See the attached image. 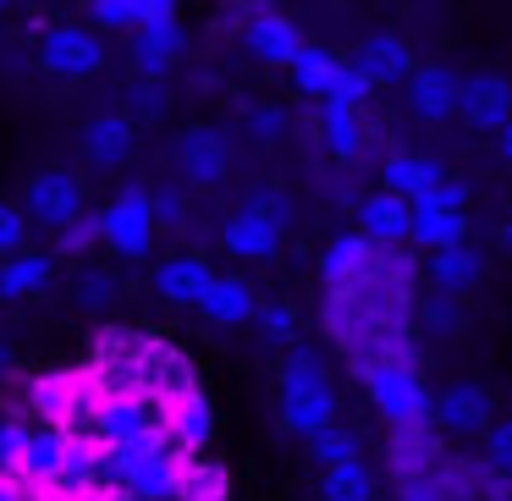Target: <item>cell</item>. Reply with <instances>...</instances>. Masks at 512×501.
<instances>
[{"label":"cell","instance_id":"1","mask_svg":"<svg viewBox=\"0 0 512 501\" xmlns=\"http://www.w3.org/2000/svg\"><path fill=\"white\" fill-rule=\"evenodd\" d=\"M325 424H336L331 369H325V358L314 347H292L287 364H281V430L309 441Z\"/></svg>","mask_w":512,"mask_h":501},{"label":"cell","instance_id":"2","mask_svg":"<svg viewBox=\"0 0 512 501\" xmlns=\"http://www.w3.org/2000/svg\"><path fill=\"white\" fill-rule=\"evenodd\" d=\"M364 391L369 402H375V413L391 424V430H402V424H430V386H424L419 364H375L364 369Z\"/></svg>","mask_w":512,"mask_h":501},{"label":"cell","instance_id":"3","mask_svg":"<svg viewBox=\"0 0 512 501\" xmlns=\"http://www.w3.org/2000/svg\"><path fill=\"white\" fill-rule=\"evenodd\" d=\"M100 243L111 248L116 259H127V265L149 259V248H155V210H149V188L127 182V188L111 199V210H100Z\"/></svg>","mask_w":512,"mask_h":501},{"label":"cell","instance_id":"4","mask_svg":"<svg viewBox=\"0 0 512 501\" xmlns=\"http://www.w3.org/2000/svg\"><path fill=\"white\" fill-rule=\"evenodd\" d=\"M39 67L61 83H83L105 67V39L83 23H56L39 28Z\"/></svg>","mask_w":512,"mask_h":501},{"label":"cell","instance_id":"5","mask_svg":"<svg viewBox=\"0 0 512 501\" xmlns=\"http://www.w3.org/2000/svg\"><path fill=\"white\" fill-rule=\"evenodd\" d=\"M490 419H496V413H490V391L479 386V380H452L430 408V424L446 441H479Z\"/></svg>","mask_w":512,"mask_h":501},{"label":"cell","instance_id":"6","mask_svg":"<svg viewBox=\"0 0 512 501\" xmlns=\"http://www.w3.org/2000/svg\"><path fill=\"white\" fill-rule=\"evenodd\" d=\"M177 166H182V182H193V188H221L226 171H232V144H226L221 127L193 122L177 138Z\"/></svg>","mask_w":512,"mask_h":501},{"label":"cell","instance_id":"7","mask_svg":"<svg viewBox=\"0 0 512 501\" xmlns=\"http://www.w3.org/2000/svg\"><path fill=\"white\" fill-rule=\"evenodd\" d=\"M23 210H28V226H45V232H61L72 215H83V182L72 171H39L23 193Z\"/></svg>","mask_w":512,"mask_h":501},{"label":"cell","instance_id":"8","mask_svg":"<svg viewBox=\"0 0 512 501\" xmlns=\"http://www.w3.org/2000/svg\"><path fill=\"white\" fill-rule=\"evenodd\" d=\"M402 89H408V111L419 116V122H452L463 78H457L446 61H413V72L402 78Z\"/></svg>","mask_w":512,"mask_h":501},{"label":"cell","instance_id":"9","mask_svg":"<svg viewBox=\"0 0 512 501\" xmlns=\"http://www.w3.org/2000/svg\"><path fill=\"white\" fill-rule=\"evenodd\" d=\"M457 122H468L474 133H501L512 122V83L501 72H474L457 89Z\"/></svg>","mask_w":512,"mask_h":501},{"label":"cell","instance_id":"10","mask_svg":"<svg viewBox=\"0 0 512 501\" xmlns=\"http://www.w3.org/2000/svg\"><path fill=\"white\" fill-rule=\"evenodd\" d=\"M160 424H166V435L182 446V452H193V457L215 441V408H210V397H204L199 386L160 397Z\"/></svg>","mask_w":512,"mask_h":501},{"label":"cell","instance_id":"11","mask_svg":"<svg viewBox=\"0 0 512 501\" xmlns=\"http://www.w3.org/2000/svg\"><path fill=\"white\" fill-rule=\"evenodd\" d=\"M243 45H248V56L265 61V67H287V61L303 50V34H298L292 17L276 12V6H254L248 23H243Z\"/></svg>","mask_w":512,"mask_h":501},{"label":"cell","instance_id":"12","mask_svg":"<svg viewBox=\"0 0 512 501\" xmlns=\"http://www.w3.org/2000/svg\"><path fill=\"white\" fill-rule=\"evenodd\" d=\"M188 50V34H182L177 17H160V23H138L133 28V72L138 78H166L171 67Z\"/></svg>","mask_w":512,"mask_h":501},{"label":"cell","instance_id":"13","mask_svg":"<svg viewBox=\"0 0 512 501\" xmlns=\"http://www.w3.org/2000/svg\"><path fill=\"white\" fill-rule=\"evenodd\" d=\"M221 243L232 259H248V265H265V259L281 254V226L270 221L265 210H254V204H243V210L232 215V221L221 226Z\"/></svg>","mask_w":512,"mask_h":501},{"label":"cell","instance_id":"14","mask_svg":"<svg viewBox=\"0 0 512 501\" xmlns=\"http://www.w3.org/2000/svg\"><path fill=\"white\" fill-rule=\"evenodd\" d=\"M446 457L441 446V430L435 424H402V430L386 435V463H391V479H408V474H430L435 463Z\"/></svg>","mask_w":512,"mask_h":501},{"label":"cell","instance_id":"15","mask_svg":"<svg viewBox=\"0 0 512 501\" xmlns=\"http://www.w3.org/2000/svg\"><path fill=\"white\" fill-rule=\"evenodd\" d=\"M210 259L204 254H171L155 265V298H166L171 309H199L204 287H210Z\"/></svg>","mask_w":512,"mask_h":501},{"label":"cell","instance_id":"16","mask_svg":"<svg viewBox=\"0 0 512 501\" xmlns=\"http://www.w3.org/2000/svg\"><path fill=\"white\" fill-rule=\"evenodd\" d=\"M358 232H364L375 248L408 243V232H413V199H402V193H391V188L369 193V199L358 204Z\"/></svg>","mask_w":512,"mask_h":501},{"label":"cell","instance_id":"17","mask_svg":"<svg viewBox=\"0 0 512 501\" xmlns=\"http://www.w3.org/2000/svg\"><path fill=\"white\" fill-rule=\"evenodd\" d=\"M358 72H364L375 89H391V83H402L413 72V50H408V39H397V34H369V39H358V50L353 56Z\"/></svg>","mask_w":512,"mask_h":501},{"label":"cell","instance_id":"18","mask_svg":"<svg viewBox=\"0 0 512 501\" xmlns=\"http://www.w3.org/2000/svg\"><path fill=\"white\" fill-rule=\"evenodd\" d=\"M375 254H380V248L369 243L364 232L331 237L325 254H320V281H325V287H358V281H369V270H375Z\"/></svg>","mask_w":512,"mask_h":501},{"label":"cell","instance_id":"19","mask_svg":"<svg viewBox=\"0 0 512 501\" xmlns=\"http://www.w3.org/2000/svg\"><path fill=\"white\" fill-rule=\"evenodd\" d=\"M424 276H430L435 292H452V298H463L468 287H479V281H485V254H479L474 243L430 248V259H424Z\"/></svg>","mask_w":512,"mask_h":501},{"label":"cell","instance_id":"20","mask_svg":"<svg viewBox=\"0 0 512 501\" xmlns=\"http://www.w3.org/2000/svg\"><path fill=\"white\" fill-rule=\"evenodd\" d=\"M83 155H89L94 171H111L133 155V122L122 111H105V116H89L83 122Z\"/></svg>","mask_w":512,"mask_h":501},{"label":"cell","instance_id":"21","mask_svg":"<svg viewBox=\"0 0 512 501\" xmlns=\"http://www.w3.org/2000/svg\"><path fill=\"white\" fill-rule=\"evenodd\" d=\"M67 452H72V430L67 424H34L28 435V457H23V479L28 485H56V474L67 468Z\"/></svg>","mask_w":512,"mask_h":501},{"label":"cell","instance_id":"22","mask_svg":"<svg viewBox=\"0 0 512 501\" xmlns=\"http://www.w3.org/2000/svg\"><path fill=\"white\" fill-rule=\"evenodd\" d=\"M254 309H259V298L243 276H210V287L199 298V314L210 325H243V320H254Z\"/></svg>","mask_w":512,"mask_h":501},{"label":"cell","instance_id":"23","mask_svg":"<svg viewBox=\"0 0 512 501\" xmlns=\"http://www.w3.org/2000/svg\"><path fill=\"white\" fill-rule=\"evenodd\" d=\"M441 177H446V166H441V160H430V155H413V149H391V155L380 160V188L402 193V199H413V193L435 188Z\"/></svg>","mask_w":512,"mask_h":501},{"label":"cell","instance_id":"24","mask_svg":"<svg viewBox=\"0 0 512 501\" xmlns=\"http://www.w3.org/2000/svg\"><path fill=\"white\" fill-rule=\"evenodd\" d=\"M50 270H56V254H28V248L6 254L0 259V298L6 303L34 298L39 287H50Z\"/></svg>","mask_w":512,"mask_h":501},{"label":"cell","instance_id":"25","mask_svg":"<svg viewBox=\"0 0 512 501\" xmlns=\"http://www.w3.org/2000/svg\"><path fill=\"white\" fill-rule=\"evenodd\" d=\"M408 243H419L424 254H430V248L468 243V210H430V204H413V232H408Z\"/></svg>","mask_w":512,"mask_h":501},{"label":"cell","instance_id":"26","mask_svg":"<svg viewBox=\"0 0 512 501\" xmlns=\"http://www.w3.org/2000/svg\"><path fill=\"white\" fill-rule=\"evenodd\" d=\"M320 138L336 160H358L364 149V122H358V105L342 100H320Z\"/></svg>","mask_w":512,"mask_h":501},{"label":"cell","instance_id":"27","mask_svg":"<svg viewBox=\"0 0 512 501\" xmlns=\"http://www.w3.org/2000/svg\"><path fill=\"white\" fill-rule=\"evenodd\" d=\"M320 501H375V468L364 457L320 468Z\"/></svg>","mask_w":512,"mask_h":501},{"label":"cell","instance_id":"28","mask_svg":"<svg viewBox=\"0 0 512 501\" xmlns=\"http://www.w3.org/2000/svg\"><path fill=\"white\" fill-rule=\"evenodd\" d=\"M336 67H342V56H331V50H320V45H303L298 56L287 61L292 89H298V94H309V100H325V94H331Z\"/></svg>","mask_w":512,"mask_h":501},{"label":"cell","instance_id":"29","mask_svg":"<svg viewBox=\"0 0 512 501\" xmlns=\"http://www.w3.org/2000/svg\"><path fill=\"white\" fill-rule=\"evenodd\" d=\"M72 303H78V309H111L116 303V270L78 265L72 270Z\"/></svg>","mask_w":512,"mask_h":501},{"label":"cell","instance_id":"30","mask_svg":"<svg viewBox=\"0 0 512 501\" xmlns=\"http://www.w3.org/2000/svg\"><path fill=\"white\" fill-rule=\"evenodd\" d=\"M243 127H248V138H254V144H281V138H287V127H292V116H287V105H276V100H254L243 111Z\"/></svg>","mask_w":512,"mask_h":501},{"label":"cell","instance_id":"31","mask_svg":"<svg viewBox=\"0 0 512 501\" xmlns=\"http://www.w3.org/2000/svg\"><path fill=\"white\" fill-rule=\"evenodd\" d=\"M309 457H314L320 468L347 463V457H358V435H353V430H342V424H325V430H314V435H309Z\"/></svg>","mask_w":512,"mask_h":501},{"label":"cell","instance_id":"32","mask_svg":"<svg viewBox=\"0 0 512 501\" xmlns=\"http://www.w3.org/2000/svg\"><path fill=\"white\" fill-rule=\"evenodd\" d=\"M226 496H232V485H226L221 468L193 457V463H188V479H182V501H226Z\"/></svg>","mask_w":512,"mask_h":501},{"label":"cell","instance_id":"33","mask_svg":"<svg viewBox=\"0 0 512 501\" xmlns=\"http://www.w3.org/2000/svg\"><path fill=\"white\" fill-rule=\"evenodd\" d=\"M254 320L265 331V342H276V347H292V336H298V309L292 303H259Z\"/></svg>","mask_w":512,"mask_h":501},{"label":"cell","instance_id":"34","mask_svg":"<svg viewBox=\"0 0 512 501\" xmlns=\"http://www.w3.org/2000/svg\"><path fill=\"white\" fill-rule=\"evenodd\" d=\"M89 23L100 34H127L138 28V0H89Z\"/></svg>","mask_w":512,"mask_h":501},{"label":"cell","instance_id":"35","mask_svg":"<svg viewBox=\"0 0 512 501\" xmlns=\"http://www.w3.org/2000/svg\"><path fill=\"white\" fill-rule=\"evenodd\" d=\"M94 243H100V215H94V210L72 215V221L56 232V254H89Z\"/></svg>","mask_w":512,"mask_h":501},{"label":"cell","instance_id":"36","mask_svg":"<svg viewBox=\"0 0 512 501\" xmlns=\"http://www.w3.org/2000/svg\"><path fill=\"white\" fill-rule=\"evenodd\" d=\"M479 446H485V463L496 468V474L512 479V413H507V419H490L485 435H479Z\"/></svg>","mask_w":512,"mask_h":501},{"label":"cell","instance_id":"37","mask_svg":"<svg viewBox=\"0 0 512 501\" xmlns=\"http://www.w3.org/2000/svg\"><path fill=\"white\" fill-rule=\"evenodd\" d=\"M149 210H155V232H182V226H188V193L155 188L149 193Z\"/></svg>","mask_w":512,"mask_h":501},{"label":"cell","instance_id":"38","mask_svg":"<svg viewBox=\"0 0 512 501\" xmlns=\"http://www.w3.org/2000/svg\"><path fill=\"white\" fill-rule=\"evenodd\" d=\"M369 94H375V83H369L364 72L353 67V61H342V67H336V83H331V94H325V100H342V105H358V111H364Z\"/></svg>","mask_w":512,"mask_h":501},{"label":"cell","instance_id":"39","mask_svg":"<svg viewBox=\"0 0 512 501\" xmlns=\"http://www.w3.org/2000/svg\"><path fill=\"white\" fill-rule=\"evenodd\" d=\"M28 435H34V424H23V419H0V468H17V474H23Z\"/></svg>","mask_w":512,"mask_h":501},{"label":"cell","instance_id":"40","mask_svg":"<svg viewBox=\"0 0 512 501\" xmlns=\"http://www.w3.org/2000/svg\"><path fill=\"white\" fill-rule=\"evenodd\" d=\"M17 248H28V210L12 199H0V259L17 254Z\"/></svg>","mask_w":512,"mask_h":501},{"label":"cell","instance_id":"41","mask_svg":"<svg viewBox=\"0 0 512 501\" xmlns=\"http://www.w3.org/2000/svg\"><path fill=\"white\" fill-rule=\"evenodd\" d=\"M413 204H430V210H468V188H463V182H452V177H441L435 188L413 193Z\"/></svg>","mask_w":512,"mask_h":501},{"label":"cell","instance_id":"42","mask_svg":"<svg viewBox=\"0 0 512 501\" xmlns=\"http://www.w3.org/2000/svg\"><path fill=\"white\" fill-rule=\"evenodd\" d=\"M248 204H254V210H265L270 221L281 226V232L292 226V199H287L281 188H254V193H248Z\"/></svg>","mask_w":512,"mask_h":501},{"label":"cell","instance_id":"43","mask_svg":"<svg viewBox=\"0 0 512 501\" xmlns=\"http://www.w3.org/2000/svg\"><path fill=\"white\" fill-rule=\"evenodd\" d=\"M133 105H138L144 116H160V111H166V89H160V78H138Z\"/></svg>","mask_w":512,"mask_h":501},{"label":"cell","instance_id":"44","mask_svg":"<svg viewBox=\"0 0 512 501\" xmlns=\"http://www.w3.org/2000/svg\"><path fill=\"white\" fill-rule=\"evenodd\" d=\"M0 501H28V479L17 468H0Z\"/></svg>","mask_w":512,"mask_h":501},{"label":"cell","instance_id":"45","mask_svg":"<svg viewBox=\"0 0 512 501\" xmlns=\"http://www.w3.org/2000/svg\"><path fill=\"white\" fill-rule=\"evenodd\" d=\"M160 17H177V0H138V23H160Z\"/></svg>","mask_w":512,"mask_h":501},{"label":"cell","instance_id":"46","mask_svg":"<svg viewBox=\"0 0 512 501\" xmlns=\"http://www.w3.org/2000/svg\"><path fill=\"white\" fill-rule=\"evenodd\" d=\"M496 144H501V160H507V166H512V122H507V127H501V133H496Z\"/></svg>","mask_w":512,"mask_h":501},{"label":"cell","instance_id":"47","mask_svg":"<svg viewBox=\"0 0 512 501\" xmlns=\"http://www.w3.org/2000/svg\"><path fill=\"white\" fill-rule=\"evenodd\" d=\"M496 243H501V254H512V221L496 226Z\"/></svg>","mask_w":512,"mask_h":501},{"label":"cell","instance_id":"48","mask_svg":"<svg viewBox=\"0 0 512 501\" xmlns=\"http://www.w3.org/2000/svg\"><path fill=\"white\" fill-rule=\"evenodd\" d=\"M12 364H17V353L12 347H0V375H12Z\"/></svg>","mask_w":512,"mask_h":501},{"label":"cell","instance_id":"49","mask_svg":"<svg viewBox=\"0 0 512 501\" xmlns=\"http://www.w3.org/2000/svg\"><path fill=\"white\" fill-rule=\"evenodd\" d=\"M485 501H512V490H496V496H485Z\"/></svg>","mask_w":512,"mask_h":501},{"label":"cell","instance_id":"50","mask_svg":"<svg viewBox=\"0 0 512 501\" xmlns=\"http://www.w3.org/2000/svg\"><path fill=\"white\" fill-rule=\"evenodd\" d=\"M6 6H12V0H0V12H6Z\"/></svg>","mask_w":512,"mask_h":501},{"label":"cell","instance_id":"51","mask_svg":"<svg viewBox=\"0 0 512 501\" xmlns=\"http://www.w3.org/2000/svg\"><path fill=\"white\" fill-rule=\"evenodd\" d=\"M166 501H182V496H166Z\"/></svg>","mask_w":512,"mask_h":501}]
</instances>
